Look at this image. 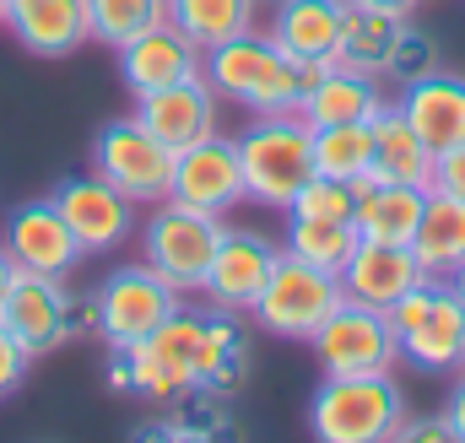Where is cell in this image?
I'll use <instances>...</instances> for the list:
<instances>
[{"mask_svg": "<svg viewBox=\"0 0 465 443\" xmlns=\"http://www.w3.org/2000/svg\"><path fill=\"white\" fill-rule=\"evenodd\" d=\"M401 113L406 124L433 146H460L465 141V76H444V71H428L417 82H406L401 93Z\"/></svg>", "mask_w": 465, "mask_h": 443, "instance_id": "20", "label": "cell"}, {"mask_svg": "<svg viewBox=\"0 0 465 443\" xmlns=\"http://www.w3.org/2000/svg\"><path fill=\"white\" fill-rule=\"evenodd\" d=\"M362 5H379V11H395V16H411L417 0H362Z\"/></svg>", "mask_w": 465, "mask_h": 443, "instance_id": "36", "label": "cell"}, {"mask_svg": "<svg viewBox=\"0 0 465 443\" xmlns=\"http://www.w3.org/2000/svg\"><path fill=\"white\" fill-rule=\"evenodd\" d=\"M357 243H362V232L351 217H292L287 212V254H298L331 276H341V265L351 260Z\"/></svg>", "mask_w": 465, "mask_h": 443, "instance_id": "26", "label": "cell"}, {"mask_svg": "<svg viewBox=\"0 0 465 443\" xmlns=\"http://www.w3.org/2000/svg\"><path fill=\"white\" fill-rule=\"evenodd\" d=\"M325 373H390L401 362V340L384 309H368L357 298H341L331 320L309 335Z\"/></svg>", "mask_w": 465, "mask_h": 443, "instance_id": "8", "label": "cell"}, {"mask_svg": "<svg viewBox=\"0 0 465 443\" xmlns=\"http://www.w3.org/2000/svg\"><path fill=\"white\" fill-rule=\"evenodd\" d=\"M201 76L212 82L217 98L238 103L243 113H298L309 82H314L320 71L287 60V54L271 44V33H254V27H249V33L228 38V44L206 49Z\"/></svg>", "mask_w": 465, "mask_h": 443, "instance_id": "1", "label": "cell"}, {"mask_svg": "<svg viewBox=\"0 0 465 443\" xmlns=\"http://www.w3.org/2000/svg\"><path fill=\"white\" fill-rule=\"evenodd\" d=\"M384 109V93H379V82L368 76V71H351V65H325L314 82H309V93H303V103L298 113L320 130V124H351V119H373V113Z\"/></svg>", "mask_w": 465, "mask_h": 443, "instance_id": "22", "label": "cell"}, {"mask_svg": "<svg viewBox=\"0 0 465 443\" xmlns=\"http://www.w3.org/2000/svg\"><path fill=\"white\" fill-rule=\"evenodd\" d=\"M341 27H347V0H276L271 44L287 60L325 71L341 60Z\"/></svg>", "mask_w": 465, "mask_h": 443, "instance_id": "16", "label": "cell"}, {"mask_svg": "<svg viewBox=\"0 0 465 443\" xmlns=\"http://www.w3.org/2000/svg\"><path fill=\"white\" fill-rule=\"evenodd\" d=\"M254 5L260 0H168V22L190 33L201 49H217L254 27Z\"/></svg>", "mask_w": 465, "mask_h": 443, "instance_id": "28", "label": "cell"}, {"mask_svg": "<svg viewBox=\"0 0 465 443\" xmlns=\"http://www.w3.org/2000/svg\"><path fill=\"white\" fill-rule=\"evenodd\" d=\"M357 232L373 238V243H411L417 238V222H422V206H428V190L417 184H390L379 173H362L357 184Z\"/></svg>", "mask_w": 465, "mask_h": 443, "instance_id": "21", "label": "cell"}, {"mask_svg": "<svg viewBox=\"0 0 465 443\" xmlns=\"http://www.w3.org/2000/svg\"><path fill=\"white\" fill-rule=\"evenodd\" d=\"M5 254L16 260V271H38V276H65L82 260V243L71 232V222L60 217L54 201H22L5 217Z\"/></svg>", "mask_w": 465, "mask_h": 443, "instance_id": "15", "label": "cell"}, {"mask_svg": "<svg viewBox=\"0 0 465 443\" xmlns=\"http://www.w3.org/2000/svg\"><path fill=\"white\" fill-rule=\"evenodd\" d=\"M135 119L173 152L195 146L201 135L217 130V93L206 76H184L173 87H157V93H141L135 98Z\"/></svg>", "mask_w": 465, "mask_h": 443, "instance_id": "18", "label": "cell"}, {"mask_svg": "<svg viewBox=\"0 0 465 443\" xmlns=\"http://www.w3.org/2000/svg\"><path fill=\"white\" fill-rule=\"evenodd\" d=\"M433 190L460 195V201H465V141H460V146L433 152Z\"/></svg>", "mask_w": 465, "mask_h": 443, "instance_id": "33", "label": "cell"}, {"mask_svg": "<svg viewBox=\"0 0 465 443\" xmlns=\"http://www.w3.org/2000/svg\"><path fill=\"white\" fill-rule=\"evenodd\" d=\"M341 298H347L341 276H331V271H320V265H309V260H298V254L282 249V260H276V271H271V281H265V292L254 298L249 314H254V325L265 335L309 340L331 320V309Z\"/></svg>", "mask_w": 465, "mask_h": 443, "instance_id": "6", "label": "cell"}, {"mask_svg": "<svg viewBox=\"0 0 465 443\" xmlns=\"http://www.w3.org/2000/svg\"><path fill=\"white\" fill-rule=\"evenodd\" d=\"M287 212H292V217H351V212H357V190L341 184V179L314 173V179L298 190V201H292Z\"/></svg>", "mask_w": 465, "mask_h": 443, "instance_id": "30", "label": "cell"}, {"mask_svg": "<svg viewBox=\"0 0 465 443\" xmlns=\"http://www.w3.org/2000/svg\"><path fill=\"white\" fill-rule=\"evenodd\" d=\"M232 141L243 162V195L271 212H287L314 179V124L303 113H254V124Z\"/></svg>", "mask_w": 465, "mask_h": 443, "instance_id": "2", "label": "cell"}, {"mask_svg": "<svg viewBox=\"0 0 465 443\" xmlns=\"http://www.w3.org/2000/svg\"><path fill=\"white\" fill-rule=\"evenodd\" d=\"M71 292L60 287V276H38V271H16L5 303H0V325L27 346V357H44L54 346L71 340Z\"/></svg>", "mask_w": 465, "mask_h": 443, "instance_id": "11", "label": "cell"}, {"mask_svg": "<svg viewBox=\"0 0 465 443\" xmlns=\"http://www.w3.org/2000/svg\"><path fill=\"white\" fill-rule=\"evenodd\" d=\"M428 71H439V54H433V44L422 38V33H401V44L390 49V60H384V76H395V82H417V76H428Z\"/></svg>", "mask_w": 465, "mask_h": 443, "instance_id": "31", "label": "cell"}, {"mask_svg": "<svg viewBox=\"0 0 465 443\" xmlns=\"http://www.w3.org/2000/svg\"><path fill=\"white\" fill-rule=\"evenodd\" d=\"M201 65H206V49L190 38V33H179L168 16L163 22H152L146 33H135L124 49H119V76H124V87L141 98V93H157V87H173V82H184V76H201Z\"/></svg>", "mask_w": 465, "mask_h": 443, "instance_id": "14", "label": "cell"}, {"mask_svg": "<svg viewBox=\"0 0 465 443\" xmlns=\"http://www.w3.org/2000/svg\"><path fill=\"white\" fill-rule=\"evenodd\" d=\"M422 281H428V271L411 254V243H373V238H362L351 249V260L341 265V292L368 303V309H384V314Z\"/></svg>", "mask_w": 465, "mask_h": 443, "instance_id": "17", "label": "cell"}, {"mask_svg": "<svg viewBox=\"0 0 465 443\" xmlns=\"http://www.w3.org/2000/svg\"><path fill=\"white\" fill-rule=\"evenodd\" d=\"M401 33H406V16L379 11V5H362V0H347V27H341V60L336 65L379 76L384 60H390V49L401 44Z\"/></svg>", "mask_w": 465, "mask_h": 443, "instance_id": "25", "label": "cell"}, {"mask_svg": "<svg viewBox=\"0 0 465 443\" xmlns=\"http://www.w3.org/2000/svg\"><path fill=\"white\" fill-rule=\"evenodd\" d=\"M390 325L401 340V357L422 373H460L465 362V303L460 292L439 276H428L422 287H411L395 309Z\"/></svg>", "mask_w": 465, "mask_h": 443, "instance_id": "4", "label": "cell"}, {"mask_svg": "<svg viewBox=\"0 0 465 443\" xmlns=\"http://www.w3.org/2000/svg\"><path fill=\"white\" fill-rule=\"evenodd\" d=\"M228 222L212 217V212H195L184 201H157V212L141 227V260L179 292H201L206 271H212V254L223 243Z\"/></svg>", "mask_w": 465, "mask_h": 443, "instance_id": "5", "label": "cell"}, {"mask_svg": "<svg viewBox=\"0 0 465 443\" xmlns=\"http://www.w3.org/2000/svg\"><path fill=\"white\" fill-rule=\"evenodd\" d=\"M314 173L357 184L362 173H373V119H351V124H320L314 130Z\"/></svg>", "mask_w": 465, "mask_h": 443, "instance_id": "27", "label": "cell"}, {"mask_svg": "<svg viewBox=\"0 0 465 443\" xmlns=\"http://www.w3.org/2000/svg\"><path fill=\"white\" fill-rule=\"evenodd\" d=\"M411 254L422 260L428 276H450L465 260V201L460 195L428 190V206H422V222H417Z\"/></svg>", "mask_w": 465, "mask_h": 443, "instance_id": "24", "label": "cell"}, {"mask_svg": "<svg viewBox=\"0 0 465 443\" xmlns=\"http://www.w3.org/2000/svg\"><path fill=\"white\" fill-rule=\"evenodd\" d=\"M173 157L179 152L163 146L135 113L104 124L98 141H93V173L109 179L119 195L135 201V206H157V201L173 195Z\"/></svg>", "mask_w": 465, "mask_h": 443, "instance_id": "7", "label": "cell"}, {"mask_svg": "<svg viewBox=\"0 0 465 443\" xmlns=\"http://www.w3.org/2000/svg\"><path fill=\"white\" fill-rule=\"evenodd\" d=\"M373 173L390 184L433 190V146L406 124L401 103H384L373 113Z\"/></svg>", "mask_w": 465, "mask_h": 443, "instance_id": "23", "label": "cell"}, {"mask_svg": "<svg viewBox=\"0 0 465 443\" xmlns=\"http://www.w3.org/2000/svg\"><path fill=\"white\" fill-rule=\"evenodd\" d=\"M163 16H168V0H87V27L109 49H124L135 33H146Z\"/></svg>", "mask_w": 465, "mask_h": 443, "instance_id": "29", "label": "cell"}, {"mask_svg": "<svg viewBox=\"0 0 465 443\" xmlns=\"http://www.w3.org/2000/svg\"><path fill=\"white\" fill-rule=\"evenodd\" d=\"M444 281H450V287L460 292V303H465V260H460V265H455V271H450V276H444Z\"/></svg>", "mask_w": 465, "mask_h": 443, "instance_id": "37", "label": "cell"}, {"mask_svg": "<svg viewBox=\"0 0 465 443\" xmlns=\"http://www.w3.org/2000/svg\"><path fill=\"white\" fill-rule=\"evenodd\" d=\"M444 422H450L455 443H465V373H460V384H455V395H450V411H444Z\"/></svg>", "mask_w": 465, "mask_h": 443, "instance_id": "34", "label": "cell"}, {"mask_svg": "<svg viewBox=\"0 0 465 443\" xmlns=\"http://www.w3.org/2000/svg\"><path fill=\"white\" fill-rule=\"evenodd\" d=\"M49 201L60 206V217L71 222L82 254H114L119 243L130 238V227H135V201H124L114 184L98 179V173L65 179Z\"/></svg>", "mask_w": 465, "mask_h": 443, "instance_id": "12", "label": "cell"}, {"mask_svg": "<svg viewBox=\"0 0 465 443\" xmlns=\"http://www.w3.org/2000/svg\"><path fill=\"white\" fill-rule=\"evenodd\" d=\"M173 201L195 206V212H212V217H228L243 195V162H238V141L232 135H201L195 146H184L173 157Z\"/></svg>", "mask_w": 465, "mask_h": 443, "instance_id": "10", "label": "cell"}, {"mask_svg": "<svg viewBox=\"0 0 465 443\" xmlns=\"http://www.w3.org/2000/svg\"><path fill=\"white\" fill-rule=\"evenodd\" d=\"M406 428V395L390 373H325L309 433L320 443H384Z\"/></svg>", "mask_w": 465, "mask_h": 443, "instance_id": "3", "label": "cell"}, {"mask_svg": "<svg viewBox=\"0 0 465 443\" xmlns=\"http://www.w3.org/2000/svg\"><path fill=\"white\" fill-rule=\"evenodd\" d=\"M184 292L179 287H168L146 260L141 265H119L114 276L98 287V335L109 340V346H124V340H146V335L157 330L168 314H179L184 303H179Z\"/></svg>", "mask_w": 465, "mask_h": 443, "instance_id": "9", "label": "cell"}, {"mask_svg": "<svg viewBox=\"0 0 465 443\" xmlns=\"http://www.w3.org/2000/svg\"><path fill=\"white\" fill-rule=\"evenodd\" d=\"M0 27H5V0H0Z\"/></svg>", "mask_w": 465, "mask_h": 443, "instance_id": "38", "label": "cell"}, {"mask_svg": "<svg viewBox=\"0 0 465 443\" xmlns=\"http://www.w3.org/2000/svg\"><path fill=\"white\" fill-rule=\"evenodd\" d=\"M27 362H33V357H27V346H22L16 335L0 325V400H5L11 389H22V379H27Z\"/></svg>", "mask_w": 465, "mask_h": 443, "instance_id": "32", "label": "cell"}, {"mask_svg": "<svg viewBox=\"0 0 465 443\" xmlns=\"http://www.w3.org/2000/svg\"><path fill=\"white\" fill-rule=\"evenodd\" d=\"M460 373H465V362H460Z\"/></svg>", "mask_w": 465, "mask_h": 443, "instance_id": "39", "label": "cell"}, {"mask_svg": "<svg viewBox=\"0 0 465 443\" xmlns=\"http://www.w3.org/2000/svg\"><path fill=\"white\" fill-rule=\"evenodd\" d=\"M276 260H282V249H276L271 238L243 232V227H228V232H223V243H217V254H212V271H206L201 292H206L217 309L243 314V309H254V298L265 292V281H271Z\"/></svg>", "mask_w": 465, "mask_h": 443, "instance_id": "13", "label": "cell"}, {"mask_svg": "<svg viewBox=\"0 0 465 443\" xmlns=\"http://www.w3.org/2000/svg\"><path fill=\"white\" fill-rule=\"evenodd\" d=\"M11 281H16V260H11L5 243H0V303H5V292H11Z\"/></svg>", "mask_w": 465, "mask_h": 443, "instance_id": "35", "label": "cell"}, {"mask_svg": "<svg viewBox=\"0 0 465 443\" xmlns=\"http://www.w3.org/2000/svg\"><path fill=\"white\" fill-rule=\"evenodd\" d=\"M5 27L38 60H65L93 38L87 0H5Z\"/></svg>", "mask_w": 465, "mask_h": 443, "instance_id": "19", "label": "cell"}]
</instances>
